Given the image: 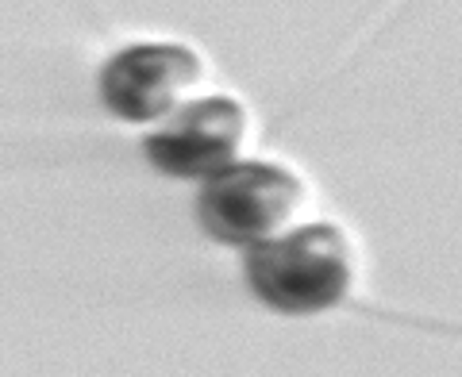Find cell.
Returning <instances> with one entry per match:
<instances>
[{"label":"cell","instance_id":"2","mask_svg":"<svg viewBox=\"0 0 462 377\" xmlns=\"http://www.w3.org/2000/svg\"><path fill=\"white\" fill-rule=\"evenodd\" d=\"M305 197V185L282 166L243 162L212 173L200 185L197 220L212 239L231 246H251L270 239Z\"/></svg>","mask_w":462,"mask_h":377},{"label":"cell","instance_id":"3","mask_svg":"<svg viewBox=\"0 0 462 377\" xmlns=\"http://www.w3.org/2000/svg\"><path fill=\"white\" fill-rule=\"evenodd\" d=\"M247 115L231 97H205L173 112L154 135L143 139L151 166L170 178H212L236 166Z\"/></svg>","mask_w":462,"mask_h":377},{"label":"cell","instance_id":"1","mask_svg":"<svg viewBox=\"0 0 462 377\" xmlns=\"http://www.w3.org/2000/svg\"><path fill=\"white\" fill-rule=\"evenodd\" d=\"M247 281L258 300L285 316L328 312L351 285V246L331 224L300 227L293 235L251 243L243 258Z\"/></svg>","mask_w":462,"mask_h":377},{"label":"cell","instance_id":"4","mask_svg":"<svg viewBox=\"0 0 462 377\" xmlns=\"http://www.w3.org/2000/svg\"><path fill=\"white\" fill-rule=\"evenodd\" d=\"M200 58L189 47H170V42H151V47H132L116 54L100 74V100L120 120L151 124L166 115L178 97L197 85Z\"/></svg>","mask_w":462,"mask_h":377}]
</instances>
